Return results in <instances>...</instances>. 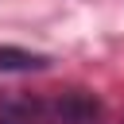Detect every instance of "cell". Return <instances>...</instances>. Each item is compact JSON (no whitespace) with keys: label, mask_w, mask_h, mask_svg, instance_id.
<instances>
[{"label":"cell","mask_w":124,"mask_h":124,"mask_svg":"<svg viewBox=\"0 0 124 124\" xmlns=\"http://www.w3.org/2000/svg\"><path fill=\"white\" fill-rule=\"evenodd\" d=\"M54 120L58 124H101V101L93 93L70 89L54 101Z\"/></svg>","instance_id":"6da1fadb"},{"label":"cell","mask_w":124,"mask_h":124,"mask_svg":"<svg viewBox=\"0 0 124 124\" xmlns=\"http://www.w3.org/2000/svg\"><path fill=\"white\" fill-rule=\"evenodd\" d=\"M50 58L23 50V46H0V74H31V70H46Z\"/></svg>","instance_id":"7a4b0ae2"},{"label":"cell","mask_w":124,"mask_h":124,"mask_svg":"<svg viewBox=\"0 0 124 124\" xmlns=\"http://www.w3.org/2000/svg\"><path fill=\"white\" fill-rule=\"evenodd\" d=\"M31 120H35L31 105H19V101H4L0 105V124H31Z\"/></svg>","instance_id":"3957f363"}]
</instances>
